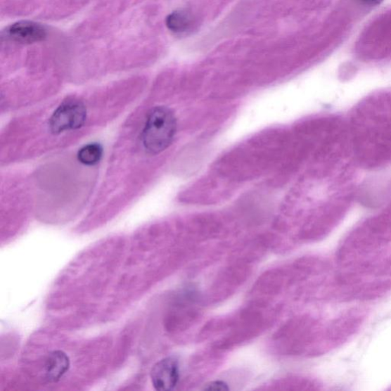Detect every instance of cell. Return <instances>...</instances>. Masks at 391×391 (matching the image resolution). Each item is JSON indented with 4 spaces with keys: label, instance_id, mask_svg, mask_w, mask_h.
<instances>
[{
    "label": "cell",
    "instance_id": "6da1fadb",
    "mask_svg": "<svg viewBox=\"0 0 391 391\" xmlns=\"http://www.w3.org/2000/svg\"><path fill=\"white\" fill-rule=\"evenodd\" d=\"M349 129L353 154L360 163L375 168L391 162V96L362 102Z\"/></svg>",
    "mask_w": 391,
    "mask_h": 391
},
{
    "label": "cell",
    "instance_id": "7a4b0ae2",
    "mask_svg": "<svg viewBox=\"0 0 391 391\" xmlns=\"http://www.w3.org/2000/svg\"><path fill=\"white\" fill-rule=\"evenodd\" d=\"M128 129L121 137L115 153L127 152L131 165L135 162L143 167L144 160L162 154L174 140L177 121L174 113L167 106L156 105L144 112L136 113L128 124Z\"/></svg>",
    "mask_w": 391,
    "mask_h": 391
},
{
    "label": "cell",
    "instance_id": "9c48e42d",
    "mask_svg": "<svg viewBox=\"0 0 391 391\" xmlns=\"http://www.w3.org/2000/svg\"><path fill=\"white\" fill-rule=\"evenodd\" d=\"M203 390H229V387L224 381H212L210 383L207 384L205 387H204Z\"/></svg>",
    "mask_w": 391,
    "mask_h": 391
},
{
    "label": "cell",
    "instance_id": "52a82bcc",
    "mask_svg": "<svg viewBox=\"0 0 391 391\" xmlns=\"http://www.w3.org/2000/svg\"><path fill=\"white\" fill-rule=\"evenodd\" d=\"M70 368V359L62 351L49 354L46 362V376L51 382H57L63 377Z\"/></svg>",
    "mask_w": 391,
    "mask_h": 391
},
{
    "label": "cell",
    "instance_id": "8992f818",
    "mask_svg": "<svg viewBox=\"0 0 391 391\" xmlns=\"http://www.w3.org/2000/svg\"><path fill=\"white\" fill-rule=\"evenodd\" d=\"M166 25L169 30L177 35L191 33L197 25L193 14L185 10L176 11L166 18Z\"/></svg>",
    "mask_w": 391,
    "mask_h": 391
},
{
    "label": "cell",
    "instance_id": "3957f363",
    "mask_svg": "<svg viewBox=\"0 0 391 391\" xmlns=\"http://www.w3.org/2000/svg\"><path fill=\"white\" fill-rule=\"evenodd\" d=\"M90 101L84 98L69 97L49 108L41 125L44 136L58 143L65 138H74L77 132H83L94 120L92 108L95 103L92 105Z\"/></svg>",
    "mask_w": 391,
    "mask_h": 391
},
{
    "label": "cell",
    "instance_id": "277c9868",
    "mask_svg": "<svg viewBox=\"0 0 391 391\" xmlns=\"http://www.w3.org/2000/svg\"><path fill=\"white\" fill-rule=\"evenodd\" d=\"M153 385L157 390L174 389L179 380V363L174 358H166L157 362L150 372Z\"/></svg>",
    "mask_w": 391,
    "mask_h": 391
},
{
    "label": "cell",
    "instance_id": "ba28073f",
    "mask_svg": "<svg viewBox=\"0 0 391 391\" xmlns=\"http://www.w3.org/2000/svg\"><path fill=\"white\" fill-rule=\"evenodd\" d=\"M103 150L99 145L89 144L78 153V161L86 167L94 166L101 161Z\"/></svg>",
    "mask_w": 391,
    "mask_h": 391
},
{
    "label": "cell",
    "instance_id": "5b68a950",
    "mask_svg": "<svg viewBox=\"0 0 391 391\" xmlns=\"http://www.w3.org/2000/svg\"><path fill=\"white\" fill-rule=\"evenodd\" d=\"M48 32L41 24L31 21H20L8 26L5 37L14 42L32 44L46 39Z\"/></svg>",
    "mask_w": 391,
    "mask_h": 391
},
{
    "label": "cell",
    "instance_id": "30bf717a",
    "mask_svg": "<svg viewBox=\"0 0 391 391\" xmlns=\"http://www.w3.org/2000/svg\"><path fill=\"white\" fill-rule=\"evenodd\" d=\"M359 1L368 6H376L383 2L384 0H359Z\"/></svg>",
    "mask_w": 391,
    "mask_h": 391
}]
</instances>
